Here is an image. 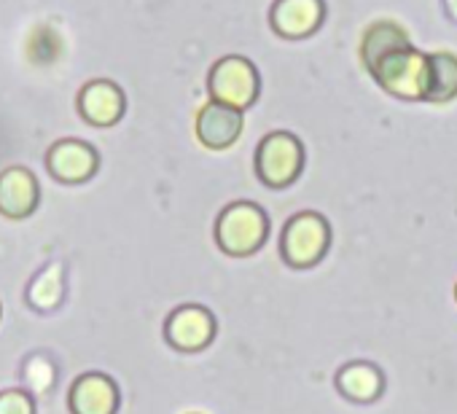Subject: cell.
I'll use <instances>...</instances> for the list:
<instances>
[{"instance_id":"cell-7","label":"cell","mask_w":457,"mask_h":414,"mask_svg":"<svg viewBox=\"0 0 457 414\" xmlns=\"http://www.w3.org/2000/svg\"><path fill=\"white\" fill-rule=\"evenodd\" d=\"M164 336L180 352L204 350L212 342V336H215V318L204 307H196V304L178 307L167 318Z\"/></svg>"},{"instance_id":"cell-17","label":"cell","mask_w":457,"mask_h":414,"mask_svg":"<svg viewBox=\"0 0 457 414\" xmlns=\"http://www.w3.org/2000/svg\"><path fill=\"white\" fill-rule=\"evenodd\" d=\"M441 9L452 22H457V0H441Z\"/></svg>"},{"instance_id":"cell-5","label":"cell","mask_w":457,"mask_h":414,"mask_svg":"<svg viewBox=\"0 0 457 414\" xmlns=\"http://www.w3.org/2000/svg\"><path fill=\"white\" fill-rule=\"evenodd\" d=\"M304 170V145L291 132H270L256 148V175L270 188H288Z\"/></svg>"},{"instance_id":"cell-19","label":"cell","mask_w":457,"mask_h":414,"mask_svg":"<svg viewBox=\"0 0 457 414\" xmlns=\"http://www.w3.org/2000/svg\"><path fill=\"white\" fill-rule=\"evenodd\" d=\"M188 414H202V411H188Z\"/></svg>"},{"instance_id":"cell-4","label":"cell","mask_w":457,"mask_h":414,"mask_svg":"<svg viewBox=\"0 0 457 414\" xmlns=\"http://www.w3.org/2000/svg\"><path fill=\"white\" fill-rule=\"evenodd\" d=\"M207 89H210V97L215 103L245 111L259 100L262 76H259V68L248 57L228 54L212 65L210 79H207Z\"/></svg>"},{"instance_id":"cell-12","label":"cell","mask_w":457,"mask_h":414,"mask_svg":"<svg viewBox=\"0 0 457 414\" xmlns=\"http://www.w3.org/2000/svg\"><path fill=\"white\" fill-rule=\"evenodd\" d=\"M119 390L105 374H84L71 387L73 414H116Z\"/></svg>"},{"instance_id":"cell-2","label":"cell","mask_w":457,"mask_h":414,"mask_svg":"<svg viewBox=\"0 0 457 414\" xmlns=\"http://www.w3.org/2000/svg\"><path fill=\"white\" fill-rule=\"evenodd\" d=\"M270 235V219L253 202H232L215 221V243L226 256H253Z\"/></svg>"},{"instance_id":"cell-16","label":"cell","mask_w":457,"mask_h":414,"mask_svg":"<svg viewBox=\"0 0 457 414\" xmlns=\"http://www.w3.org/2000/svg\"><path fill=\"white\" fill-rule=\"evenodd\" d=\"M0 414H36V403L25 390L0 393Z\"/></svg>"},{"instance_id":"cell-18","label":"cell","mask_w":457,"mask_h":414,"mask_svg":"<svg viewBox=\"0 0 457 414\" xmlns=\"http://www.w3.org/2000/svg\"><path fill=\"white\" fill-rule=\"evenodd\" d=\"M454 302H457V283H454Z\"/></svg>"},{"instance_id":"cell-11","label":"cell","mask_w":457,"mask_h":414,"mask_svg":"<svg viewBox=\"0 0 457 414\" xmlns=\"http://www.w3.org/2000/svg\"><path fill=\"white\" fill-rule=\"evenodd\" d=\"M124 108H127L124 92L113 81H105V79L89 81L81 89V95H79V111H81V116L89 124H97V127L116 124L124 116Z\"/></svg>"},{"instance_id":"cell-9","label":"cell","mask_w":457,"mask_h":414,"mask_svg":"<svg viewBox=\"0 0 457 414\" xmlns=\"http://www.w3.org/2000/svg\"><path fill=\"white\" fill-rule=\"evenodd\" d=\"M46 164L52 175L62 183H84L97 172V151L81 140H60L52 145Z\"/></svg>"},{"instance_id":"cell-14","label":"cell","mask_w":457,"mask_h":414,"mask_svg":"<svg viewBox=\"0 0 457 414\" xmlns=\"http://www.w3.org/2000/svg\"><path fill=\"white\" fill-rule=\"evenodd\" d=\"M457 97V57L449 52L428 54L425 103H449Z\"/></svg>"},{"instance_id":"cell-13","label":"cell","mask_w":457,"mask_h":414,"mask_svg":"<svg viewBox=\"0 0 457 414\" xmlns=\"http://www.w3.org/2000/svg\"><path fill=\"white\" fill-rule=\"evenodd\" d=\"M337 387L345 398L355 403H371L382 395L385 379L371 363H350L337 374Z\"/></svg>"},{"instance_id":"cell-1","label":"cell","mask_w":457,"mask_h":414,"mask_svg":"<svg viewBox=\"0 0 457 414\" xmlns=\"http://www.w3.org/2000/svg\"><path fill=\"white\" fill-rule=\"evenodd\" d=\"M366 73L398 100H422L428 84V54L417 52L406 30L395 22H374L361 44Z\"/></svg>"},{"instance_id":"cell-10","label":"cell","mask_w":457,"mask_h":414,"mask_svg":"<svg viewBox=\"0 0 457 414\" xmlns=\"http://www.w3.org/2000/svg\"><path fill=\"white\" fill-rule=\"evenodd\" d=\"M38 204V180L28 167H9L0 172V213L6 219H25Z\"/></svg>"},{"instance_id":"cell-6","label":"cell","mask_w":457,"mask_h":414,"mask_svg":"<svg viewBox=\"0 0 457 414\" xmlns=\"http://www.w3.org/2000/svg\"><path fill=\"white\" fill-rule=\"evenodd\" d=\"M326 22L323 0H275L270 12V28L288 41L310 38Z\"/></svg>"},{"instance_id":"cell-3","label":"cell","mask_w":457,"mask_h":414,"mask_svg":"<svg viewBox=\"0 0 457 414\" xmlns=\"http://www.w3.org/2000/svg\"><path fill=\"white\" fill-rule=\"evenodd\" d=\"M328 245H331V227L320 213H312V211L296 213L283 227L280 253L291 269L318 267L326 259Z\"/></svg>"},{"instance_id":"cell-15","label":"cell","mask_w":457,"mask_h":414,"mask_svg":"<svg viewBox=\"0 0 457 414\" xmlns=\"http://www.w3.org/2000/svg\"><path fill=\"white\" fill-rule=\"evenodd\" d=\"M62 291H65V283H62V267L60 264H52L46 267L30 286V304L38 307V310H52L60 304L62 299Z\"/></svg>"},{"instance_id":"cell-8","label":"cell","mask_w":457,"mask_h":414,"mask_svg":"<svg viewBox=\"0 0 457 414\" xmlns=\"http://www.w3.org/2000/svg\"><path fill=\"white\" fill-rule=\"evenodd\" d=\"M243 111L223 105V103H204L196 113V137L210 151L232 148L243 135Z\"/></svg>"}]
</instances>
